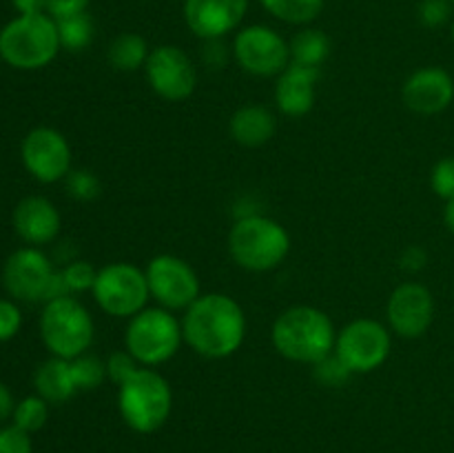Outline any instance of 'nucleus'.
<instances>
[{"label":"nucleus","mask_w":454,"mask_h":453,"mask_svg":"<svg viewBox=\"0 0 454 453\" xmlns=\"http://www.w3.org/2000/svg\"><path fill=\"white\" fill-rule=\"evenodd\" d=\"M93 300L111 318H133L151 300L145 269L133 262H111L98 269Z\"/></svg>","instance_id":"1a4fd4ad"},{"label":"nucleus","mask_w":454,"mask_h":453,"mask_svg":"<svg viewBox=\"0 0 454 453\" xmlns=\"http://www.w3.org/2000/svg\"><path fill=\"white\" fill-rule=\"evenodd\" d=\"M96 324L87 306L74 296L44 302L40 315V338L53 358L74 360L93 345Z\"/></svg>","instance_id":"423d86ee"},{"label":"nucleus","mask_w":454,"mask_h":453,"mask_svg":"<svg viewBox=\"0 0 454 453\" xmlns=\"http://www.w3.org/2000/svg\"><path fill=\"white\" fill-rule=\"evenodd\" d=\"M13 409H16V402H13V395L7 386L0 382V422H4L7 417L13 416Z\"/></svg>","instance_id":"ea45409f"},{"label":"nucleus","mask_w":454,"mask_h":453,"mask_svg":"<svg viewBox=\"0 0 454 453\" xmlns=\"http://www.w3.org/2000/svg\"><path fill=\"white\" fill-rule=\"evenodd\" d=\"M3 284L9 296L20 302H49L69 296L60 271L53 269L47 253L38 247H22L7 258Z\"/></svg>","instance_id":"6e6552de"},{"label":"nucleus","mask_w":454,"mask_h":453,"mask_svg":"<svg viewBox=\"0 0 454 453\" xmlns=\"http://www.w3.org/2000/svg\"><path fill=\"white\" fill-rule=\"evenodd\" d=\"M67 194L80 203H91L102 194V182L89 169H71L69 176L65 178Z\"/></svg>","instance_id":"cd10ccee"},{"label":"nucleus","mask_w":454,"mask_h":453,"mask_svg":"<svg viewBox=\"0 0 454 453\" xmlns=\"http://www.w3.org/2000/svg\"><path fill=\"white\" fill-rule=\"evenodd\" d=\"M319 69L317 67L291 65L275 78V105L288 118H301L315 107L317 96Z\"/></svg>","instance_id":"a211bd4d"},{"label":"nucleus","mask_w":454,"mask_h":453,"mask_svg":"<svg viewBox=\"0 0 454 453\" xmlns=\"http://www.w3.org/2000/svg\"><path fill=\"white\" fill-rule=\"evenodd\" d=\"M262 7L278 20L306 27L322 13L324 0H260Z\"/></svg>","instance_id":"b1692460"},{"label":"nucleus","mask_w":454,"mask_h":453,"mask_svg":"<svg viewBox=\"0 0 454 453\" xmlns=\"http://www.w3.org/2000/svg\"><path fill=\"white\" fill-rule=\"evenodd\" d=\"M62 282H65V289L69 296H75V293L91 291L93 282H96L98 269L93 265H89L87 260H74L67 266L60 269Z\"/></svg>","instance_id":"c85d7f7f"},{"label":"nucleus","mask_w":454,"mask_h":453,"mask_svg":"<svg viewBox=\"0 0 454 453\" xmlns=\"http://www.w3.org/2000/svg\"><path fill=\"white\" fill-rule=\"evenodd\" d=\"M18 16H29V13H47V0H12Z\"/></svg>","instance_id":"58836bf2"},{"label":"nucleus","mask_w":454,"mask_h":453,"mask_svg":"<svg viewBox=\"0 0 454 453\" xmlns=\"http://www.w3.org/2000/svg\"><path fill=\"white\" fill-rule=\"evenodd\" d=\"M430 187L439 198L448 200L454 198V155L442 158L430 171Z\"/></svg>","instance_id":"2f4dec72"},{"label":"nucleus","mask_w":454,"mask_h":453,"mask_svg":"<svg viewBox=\"0 0 454 453\" xmlns=\"http://www.w3.org/2000/svg\"><path fill=\"white\" fill-rule=\"evenodd\" d=\"M386 318H388L390 331L399 338L415 340L430 329L434 320V298L428 287L421 282H402L390 293L386 305Z\"/></svg>","instance_id":"2eb2a0df"},{"label":"nucleus","mask_w":454,"mask_h":453,"mask_svg":"<svg viewBox=\"0 0 454 453\" xmlns=\"http://www.w3.org/2000/svg\"><path fill=\"white\" fill-rule=\"evenodd\" d=\"M202 60L204 65L213 67V69H222L226 65V60H229V49H226L224 38L204 40Z\"/></svg>","instance_id":"c9c22d12"},{"label":"nucleus","mask_w":454,"mask_h":453,"mask_svg":"<svg viewBox=\"0 0 454 453\" xmlns=\"http://www.w3.org/2000/svg\"><path fill=\"white\" fill-rule=\"evenodd\" d=\"M87 7L89 0H47V13L53 20L75 16V13H84Z\"/></svg>","instance_id":"e433bc0d"},{"label":"nucleus","mask_w":454,"mask_h":453,"mask_svg":"<svg viewBox=\"0 0 454 453\" xmlns=\"http://www.w3.org/2000/svg\"><path fill=\"white\" fill-rule=\"evenodd\" d=\"M229 131L238 145L255 149L270 142V138L278 131V118L269 107L244 105L231 115Z\"/></svg>","instance_id":"aec40b11"},{"label":"nucleus","mask_w":454,"mask_h":453,"mask_svg":"<svg viewBox=\"0 0 454 453\" xmlns=\"http://www.w3.org/2000/svg\"><path fill=\"white\" fill-rule=\"evenodd\" d=\"M393 349L390 327L372 318H357L337 331L335 354L353 373H371L388 360Z\"/></svg>","instance_id":"9b49d317"},{"label":"nucleus","mask_w":454,"mask_h":453,"mask_svg":"<svg viewBox=\"0 0 454 453\" xmlns=\"http://www.w3.org/2000/svg\"><path fill=\"white\" fill-rule=\"evenodd\" d=\"M402 100L415 114H442L454 100L452 76L442 67H421L412 71L403 83Z\"/></svg>","instance_id":"f3484780"},{"label":"nucleus","mask_w":454,"mask_h":453,"mask_svg":"<svg viewBox=\"0 0 454 453\" xmlns=\"http://www.w3.org/2000/svg\"><path fill=\"white\" fill-rule=\"evenodd\" d=\"M69 362L78 391H93L105 382L106 364L100 358H96V355L82 354L78 358L69 360Z\"/></svg>","instance_id":"bb28decb"},{"label":"nucleus","mask_w":454,"mask_h":453,"mask_svg":"<svg viewBox=\"0 0 454 453\" xmlns=\"http://www.w3.org/2000/svg\"><path fill=\"white\" fill-rule=\"evenodd\" d=\"M58 25L49 13L18 16L0 29V58L20 71L51 65L60 52Z\"/></svg>","instance_id":"20e7f679"},{"label":"nucleus","mask_w":454,"mask_h":453,"mask_svg":"<svg viewBox=\"0 0 454 453\" xmlns=\"http://www.w3.org/2000/svg\"><path fill=\"white\" fill-rule=\"evenodd\" d=\"M184 342L182 320L164 306H146L140 314L129 318L124 331V349L142 364V367H160L168 362L180 351Z\"/></svg>","instance_id":"0eeeda50"},{"label":"nucleus","mask_w":454,"mask_h":453,"mask_svg":"<svg viewBox=\"0 0 454 453\" xmlns=\"http://www.w3.org/2000/svg\"><path fill=\"white\" fill-rule=\"evenodd\" d=\"M60 213L51 200L27 195L13 209V229L29 247L49 244L60 234Z\"/></svg>","instance_id":"6ab92c4d"},{"label":"nucleus","mask_w":454,"mask_h":453,"mask_svg":"<svg viewBox=\"0 0 454 453\" xmlns=\"http://www.w3.org/2000/svg\"><path fill=\"white\" fill-rule=\"evenodd\" d=\"M247 329L242 305L220 291L202 293L182 318L184 342L208 360H224L239 351L247 340Z\"/></svg>","instance_id":"f257e3e1"},{"label":"nucleus","mask_w":454,"mask_h":453,"mask_svg":"<svg viewBox=\"0 0 454 453\" xmlns=\"http://www.w3.org/2000/svg\"><path fill=\"white\" fill-rule=\"evenodd\" d=\"M248 0H184V22L202 40L226 38L242 27Z\"/></svg>","instance_id":"dca6fc26"},{"label":"nucleus","mask_w":454,"mask_h":453,"mask_svg":"<svg viewBox=\"0 0 454 453\" xmlns=\"http://www.w3.org/2000/svg\"><path fill=\"white\" fill-rule=\"evenodd\" d=\"M20 155L31 178L43 185L65 180L71 171L69 140L53 127L31 129L22 140Z\"/></svg>","instance_id":"4468645a"},{"label":"nucleus","mask_w":454,"mask_h":453,"mask_svg":"<svg viewBox=\"0 0 454 453\" xmlns=\"http://www.w3.org/2000/svg\"><path fill=\"white\" fill-rule=\"evenodd\" d=\"M452 7L454 4L450 0H421L417 13H419L421 25L428 27V29H437L450 20Z\"/></svg>","instance_id":"473e14b6"},{"label":"nucleus","mask_w":454,"mask_h":453,"mask_svg":"<svg viewBox=\"0 0 454 453\" xmlns=\"http://www.w3.org/2000/svg\"><path fill=\"white\" fill-rule=\"evenodd\" d=\"M443 222H446V226L450 229V234H454V198L446 203V209H443Z\"/></svg>","instance_id":"a19ab883"},{"label":"nucleus","mask_w":454,"mask_h":453,"mask_svg":"<svg viewBox=\"0 0 454 453\" xmlns=\"http://www.w3.org/2000/svg\"><path fill=\"white\" fill-rule=\"evenodd\" d=\"M270 340L282 358L313 367L335 351L337 329L326 311L297 305L275 318Z\"/></svg>","instance_id":"f03ea898"},{"label":"nucleus","mask_w":454,"mask_h":453,"mask_svg":"<svg viewBox=\"0 0 454 453\" xmlns=\"http://www.w3.org/2000/svg\"><path fill=\"white\" fill-rule=\"evenodd\" d=\"M56 25L58 36H60V47L67 52H82L93 43V36H96V25L87 12L60 18V20H56Z\"/></svg>","instance_id":"393cba45"},{"label":"nucleus","mask_w":454,"mask_h":453,"mask_svg":"<svg viewBox=\"0 0 454 453\" xmlns=\"http://www.w3.org/2000/svg\"><path fill=\"white\" fill-rule=\"evenodd\" d=\"M151 91L168 102H182L193 96L198 84V69L184 49L176 44H160L151 49L145 65Z\"/></svg>","instance_id":"ddd939ff"},{"label":"nucleus","mask_w":454,"mask_h":453,"mask_svg":"<svg viewBox=\"0 0 454 453\" xmlns=\"http://www.w3.org/2000/svg\"><path fill=\"white\" fill-rule=\"evenodd\" d=\"M426 265H428V253L421 247H417V244L408 247L406 251L402 253V258H399V266H402L406 274H419Z\"/></svg>","instance_id":"4c0bfd02"},{"label":"nucleus","mask_w":454,"mask_h":453,"mask_svg":"<svg viewBox=\"0 0 454 453\" xmlns=\"http://www.w3.org/2000/svg\"><path fill=\"white\" fill-rule=\"evenodd\" d=\"M149 53L151 49L146 40L140 34L129 31V34H120L111 40L109 49H106V60L115 71L131 74V71L145 69Z\"/></svg>","instance_id":"4be33fe9"},{"label":"nucleus","mask_w":454,"mask_h":453,"mask_svg":"<svg viewBox=\"0 0 454 453\" xmlns=\"http://www.w3.org/2000/svg\"><path fill=\"white\" fill-rule=\"evenodd\" d=\"M0 453H34L29 433L18 429L16 425L3 426L0 429Z\"/></svg>","instance_id":"f704fd0d"},{"label":"nucleus","mask_w":454,"mask_h":453,"mask_svg":"<svg viewBox=\"0 0 454 453\" xmlns=\"http://www.w3.org/2000/svg\"><path fill=\"white\" fill-rule=\"evenodd\" d=\"M313 376L315 380L322 382L324 386H344L348 382V378L353 376L348 367L340 360V355L333 351L331 355H326L324 360H319L317 364H313Z\"/></svg>","instance_id":"c756f323"},{"label":"nucleus","mask_w":454,"mask_h":453,"mask_svg":"<svg viewBox=\"0 0 454 453\" xmlns=\"http://www.w3.org/2000/svg\"><path fill=\"white\" fill-rule=\"evenodd\" d=\"M105 364H106V378H109L111 382H115L118 386L122 385V382H127L129 378L142 367V364L137 362L127 349H118L114 351V354H109V358H106Z\"/></svg>","instance_id":"7c9ffc66"},{"label":"nucleus","mask_w":454,"mask_h":453,"mask_svg":"<svg viewBox=\"0 0 454 453\" xmlns=\"http://www.w3.org/2000/svg\"><path fill=\"white\" fill-rule=\"evenodd\" d=\"M22 314L18 305L7 298H0V342H7L20 331Z\"/></svg>","instance_id":"72a5a7b5"},{"label":"nucleus","mask_w":454,"mask_h":453,"mask_svg":"<svg viewBox=\"0 0 454 453\" xmlns=\"http://www.w3.org/2000/svg\"><path fill=\"white\" fill-rule=\"evenodd\" d=\"M151 298L168 311H186L200 296V278L193 266L173 253H160L151 258L145 269Z\"/></svg>","instance_id":"f8f14e48"},{"label":"nucleus","mask_w":454,"mask_h":453,"mask_svg":"<svg viewBox=\"0 0 454 453\" xmlns=\"http://www.w3.org/2000/svg\"><path fill=\"white\" fill-rule=\"evenodd\" d=\"M450 36H452V44H454V22H452V29H450Z\"/></svg>","instance_id":"79ce46f5"},{"label":"nucleus","mask_w":454,"mask_h":453,"mask_svg":"<svg viewBox=\"0 0 454 453\" xmlns=\"http://www.w3.org/2000/svg\"><path fill=\"white\" fill-rule=\"evenodd\" d=\"M288 47H291V62H295V65L317 67L319 69L324 60L331 56V38L322 29H315L309 25L288 40Z\"/></svg>","instance_id":"5701e85b"},{"label":"nucleus","mask_w":454,"mask_h":453,"mask_svg":"<svg viewBox=\"0 0 454 453\" xmlns=\"http://www.w3.org/2000/svg\"><path fill=\"white\" fill-rule=\"evenodd\" d=\"M291 235L282 222L264 213H247L229 231V253L235 265L253 274L273 271L286 260Z\"/></svg>","instance_id":"7ed1b4c3"},{"label":"nucleus","mask_w":454,"mask_h":453,"mask_svg":"<svg viewBox=\"0 0 454 453\" xmlns=\"http://www.w3.org/2000/svg\"><path fill=\"white\" fill-rule=\"evenodd\" d=\"M118 411L136 433L162 429L173 411V391L167 378L151 367H140L118 386Z\"/></svg>","instance_id":"39448f33"},{"label":"nucleus","mask_w":454,"mask_h":453,"mask_svg":"<svg viewBox=\"0 0 454 453\" xmlns=\"http://www.w3.org/2000/svg\"><path fill=\"white\" fill-rule=\"evenodd\" d=\"M450 3H452V4H454V0H450Z\"/></svg>","instance_id":"37998d69"},{"label":"nucleus","mask_w":454,"mask_h":453,"mask_svg":"<svg viewBox=\"0 0 454 453\" xmlns=\"http://www.w3.org/2000/svg\"><path fill=\"white\" fill-rule=\"evenodd\" d=\"M34 386L40 398L47 400L49 404H60L74 398L78 393V386L71 373V362L62 358H49L35 369Z\"/></svg>","instance_id":"412c9836"},{"label":"nucleus","mask_w":454,"mask_h":453,"mask_svg":"<svg viewBox=\"0 0 454 453\" xmlns=\"http://www.w3.org/2000/svg\"><path fill=\"white\" fill-rule=\"evenodd\" d=\"M13 425L18 429L27 431V433H35V431L43 429L47 425L49 417V402L44 398L35 395H27L20 402H16V409H13Z\"/></svg>","instance_id":"a878e982"},{"label":"nucleus","mask_w":454,"mask_h":453,"mask_svg":"<svg viewBox=\"0 0 454 453\" xmlns=\"http://www.w3.org/2000/svg\"><path fill=\"white\" fill-rule=\"evenodd\" d=\"M239 69L257 78H278L291 65V47L279 31L266 25L239 27L231 44Z\"/></svg>","instance_id":"9d476101"}]
</instances>
